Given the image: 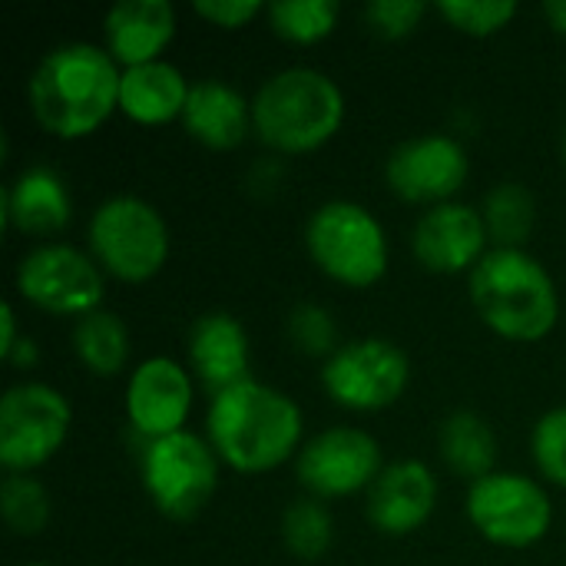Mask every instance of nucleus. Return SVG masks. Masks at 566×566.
I'll return each instance as SVG.
<instances>
[{"label":"nucleus","instance_id":"obj_29","mask_svg":"<svg viewBox=\"0 0 566 566\" xmlns=\"http://www.w3.org/2000/svg\"><path fill=\"white\" fill-rule=\"evenodd\" d=\"M289 338L295 342L298 352H305L312 358H325V361L342 348L338 325H335L332 312L322 308V305H312V302L292 308V315H289Z\"/></svg>","mask_w":566,"mask_h":566},{"label":"nucleus","instance_id":"obj_19","mask_svg":"<svg viewBox=\"0 0 566 566\" xmlns=\"http://www.w3.org/2000/svg\"><path fill=\"white\" fill-rule=\"evenodd\" d=\"M182 126L206 149H235L252 133V99L226 80H199L189 90Z\"/></svg>","mask_w":566,"mask_h":566},{"label":"nucleus","instance_id":"obj_9","mask_svg":"<svg viewBox=\"0 0 566 566\" xmlns=\"http://www.w3.org/2000/svg\"><path fill=\"white\" fill-rule=\"evenodd\" d=\"M13 285L23 302L63 318H83L103 308L106 292L96 259L66 242H43L30 249L17 262Z\"/></svg>","mask_w":566,"mask_h":566},{"label":"nucleus","instance_id":"obj_5","mask_svg":"<svg viewBox=\"0 0 566 566\" xmlns=\"http://www.w3.org/2000/svg\"><path fill=\"white\" fill-rule=\"evenodd\" d=\"M305 249L328 279L348 289H371L381 282L391 259L385 226L352 199H332L312 212Z\"/></svg>","mask_w":566,"mask_h":566},{"label":"nucleus","instance_id":"obj_14","mask_svg":"<svg viewBox=\"0 0 566 566\" xmlns=\"http://www.w3.org/2000/svg\"><path fill=\"white\" fill-rule=\"evenodd\" d=\"M192 411V375L166 355L146 358L126 381V421L146 441L186 431Z\"/></svg>","mask_w":566,"mask_h":566},{"label":"nucleus","instance_id":"obj_4","mask_svg":"<svg viewBox=\"0 0 566 566\" xmlns=\"http://www.w3.org/2000/svg\"><path fill=\"white\" fill-rule=\"evenodd\" d=\"M345 123L342 86L315 66L272 73L252 96V133L275 153L322 149Z\"/></svg>","mask_w":566,"mask_h":566},{"label":"nucleus","instance_id":"obj_27","mask_svg":"<svg viewBox=\"0 0 566 566\" xmlns=\"http://www.w3.org/2000/svg\"><path fill=\"white\" fill-rule=\"evenodd\" d=\"M0 514H3V524L13 534L36 537L46 527L50 514H53L50 494L30 474H7L3 484H0Z\"/></svg>","mask_w":566,"mask_h":566},{"label":"nucleus","instance_id":"obj_16","mask_svg":"<svg viewBox=\"0 0 566 566\" xmlns=\"http://www.w3.org/2000/svg\"><path fill=\"white\" fill-rule=\"evenodd\" d=\"M438 507V478L424 461L388 464L368 488L365 514L385 537H408L421 531Z\"/></svg>","mask_w":566,"mask_h":566},{"label":"nucleus","instance_id":"obj_8","mask_svg":"<svg viewBox=\"0 0 566 566\" xmlns=\"http://www.w3.org/2000/svg\"><path fill=\"white\" fill-rule=\"evenodd\" d=\"M471 527L511 551L534 547L547 537L554 524V501L551 494L527 474L517 471H494L468 488L464 501Z\"/></svg>","mask_w":566,"mask_h":566},{"label":"nucleus","instance_id":"obj_36","mask_svg":"<svg viewBox=\"0 0 566 566\" xmlns=\"http://www.w3.org/2000/svg\"><path fill=\"white\" fill-rule=\"evenodd\" d=\"M560 149H564V163H566V129H564V146H560Z\"/></svg>","mask_w":566,"mask_h":566},{"label":"nucleus","instance_id":"obj_15","mask_svg":"<svg viewBox=\"0 0 566 566\" xmlns=\"http://www.w3.org/2000/svg\"><path fill=\"white\" fill-rule=\"evenodd\" d=\"M488 242L491 235L481 209L458 199L428 209L411 232L415 259L438 275H461V272L471 275L478 262L491 252Z\"/></svg>","mask_w":566,"mask_h":566},{"label":"nucleus","instance_id":"obj_1","mask_svg":"<svg viewBox=\"0 0 566 566\" xmlns=\"http://www.w3.org/2000/svg\"><path fill=\"white\" fill-rule=\"evenodd\" d=\"M123 66L99 43H60L30 76V109L56 139L93 136L119 109Z\"/></svg>","mask_w":566,"mask_h":566},{"label":"nucleus","instance_id":"obj_37","mask_svg":"<svg viewBox=\"0 0 566 566\" xmlns=\"http://www.w3.org/2000/svg\"><path fill=\"white\" fill-rule=\"evenodd\" d=\"M27 566H50V564H27Z\"/></svg>","mask_w":566,"mask_h":566},{"label":"nucleus","instance_id":"obj_32","mask_svg":"<svg viewBox=\"0 0 566 566\" xmlns=\"http://www.w3.org/2000/svg\"><path fill=\"white\" fill-rule=\"evenodd\" d=\"M192 10L212 23V27H222V30H242L249 27L265 7L259 0H196Z\"/></svg>","mask_w":566,"mask_h":566},{"label":"nucleus","instance_id":"obj_20","mask_svg":"<svg viewBox=\"0 0 566 566\" xmlns=\"http://www.w3.org/2000/svg\"><path fill=\"white\" fill-rule=\"evenodd\" d=\"M73 219L70 189L63 179L46 169L33 166L23 169L10 186H3V226L27 232V235H53L63 232Z\"/></svg>","mask_w":566,"mask_h":566},{"label":"nucleus","instance_id":"obj_31","mask_svg":"<svg viewBox=\"0 0 566 566\" xmlns=\"http://www.w3.org/2000/svg\"><path fill=\"white\" fill-rule=\"evenodd\" d=\"M424 13H428L424 0H371L365 7V20L371 23V30L388 40H401L415 33Z\"/></svg>","mask_w":566,"mask_h":566},{"label":"nucleus","instance_id":"obj_6","mask_svg":"<svg viewBox=\"0 0 566 566\" xmlns=\"http://www.w3.org/2000/svg\"><path fill=\"white\" fill-rule=\"evenodd\" d=\"M90 255L119 282H149L169 259V226L163 212L139 196H113L90 216Z\"/></svg>","mask_w":566,"mask_h":566},{"label":"nucleus","instance_id":"obj_3","mask_svg":"<svg viewBox=\"0 0 566 566\" xmlns=\"http://www.w3.org/2000/svg\"><path fill=\"white\" fill-rule=\"evenodd\" d=\"M481 322L507 342H541L557 328L560 292L554 275L524 249H491L468 275Z\"/></svg>","mask_w":566,"mask_h":566},{"label":"nucleus","instance_id":"obj_33","mask_svg":"<svg viewBox=\"0 0 566 566\" xmlns=\"http://www.w3.org/2000/svg\"><path fill=\"white\" fill-rule=\"evenodd\" d=\"M0 328H3V332H0V355L7 358V352L20 342V338H17V312H13L10 302L0 308Z\"/></svg>","mask_w":566,"mask_h":566},{"label":"nucleus","instance_id":"obj_10","mask_svg":"<svg viewBox=\"0 0 566 566\" xmlns=\"http://www.w3.org/2000/svg\"><path fill=\"white\" fill-rule=\"evenodd\" d=\"M73 424L70 401L43 385L23 381L0 398V464L7 474H30L43 468L66 441Z\"/></svg>","mask_w":566,"mask_h":566},{"label":"nucleus","instance_id":"obj_26","mask_svg":"<svg viewBox=\"0 0 566 566\" xmlns=\"http://www.w3.org/2000/svg\"><path fill=\"white\" fill-rule=\"evenodd\" d=\"M265 13L282 40L312 46L335 30L342 7L335 0H275L265 7Z\"/></svg>","mask_w":566,"mask_h":566},{"label":"nucleus","instance_id":"obj_30","mask_svg":"<svg viewBox=\"0 0 566 566\" xmlns=\"http://www.w3.org/2000/svg\"><path fill=\"white\" fill-rule=\"evenodd\" d=\"M531 454L537 471L566 491V408L547 411L531 434Z\"/></svg>","mask_w":566,"mask_h":566},{"label":"nucleus","instance_id":"obj_22","mask_svg":"<svg viewBox=\"0 0 566 566\" xmlns=\"http://www.w3.org/2000/svg\"><path fill=\"white\" fill-rule=\"evenodd\" d=\"M438 448L444 464L464 478V481H481L488 474H494L497 464V434L494 428L474 415V411H454L444 418L441 434H438Z\"/></svg>","mask_w":566,"mask_h":566},{"label":"nucleus","instance_id":"obj_7","mask_svg":"<svg viewBox=\"0 0 566 566\" xmlns=\"http://www.w3.org/2000/svg\"><path fill=\"white\" fill-rule=\"evenodd\" d=\"M219 454L209 438L176 431L159 441H146L143 488L159 514L172 521H192L219 488Z\"/></svg>","mask_w":566,"mask_h":566},{"label":"nucleus","instance_id":"obj_34","mask_svg":"<svg viewBox=\"0 0 566 566\" xmlns=\"http://www.w3.org/2000/svg\"><path fill=\"white\" fill-rule=\"evenodd\" d=\"M7 361H10V365H17V368H23V365H36V345L23 335V338L7 352Z\"/></svg>","mask_w":566,"mask_h":566},{"label":"nucleus","instance_id":"obj_11","mask_svg":"<svg viewBox=\"0 0 566 566\" xmlns=\"http://www.w3.org/2000/svg\"><path fill=\"white\" fill-rule=\"evenodd\" d=\"M411 381L408 355L388 338H355L345 342L322 365L325 395L348 411H385L391 408Z\"/></svg>","mask_w":566,"mask_h":566},{"label":"nucleus","instance_id":"obj_13","mask_svg":"<svg viewBox=\"0 0 566 566\" xmlns=\"http://www.w3.org/2000/svg\"><path fill=\"white\" fill-rule=\"evenodd\" d=\"M471 176L468 149L448 133H428L401 143L385 163L388 189L415 206H441L454 202Z\"/></svg>","mask_w":566,"mask_h":566},{"label":"nucleus","instance_id":"obj_25","mask_svg":"<svg viewBox=\"0 0 566 566\" xmlns=\"http://www.w3.org/2000/svg\"><path fill=\"white\" fill-rule=\"evenodd\" d=\"M335 524L328 507L318 497H305L285 507L282 514V544L295 560H322L332 551Z\"/></svg>","mask_w":566,"mask_h":566},{"label":"nucleus","instance_id":"obj_35","mask_svg":"<svg viewBox=\"0 0 566 566\" xmlns=\"http://www.w3.org/2000/svg\"><path fill=\"white\" fill-rule=\"evenodd\" d=\"M544 17H547V23H551L557 33H564L566 36V0H547V3H544Z\"/></svg>","mask_w":566,"mask_h":566},{"label":"nucleus","instance_id":"obj_18","mask_svg":"<svg viewBox=\"0 0 566 566\" xmlns=\"http://www.w3.org/2000/svg\"><path fill=\"white\" fill-rule=\"evenodd\" d=\"M172 36L176 10L169 0H119L103 17V46L123 70L163 60Z\"/></svg>","mask_w":566,"mask_h":566},{"label":"nucleus","instance_id":"obj_2","mask_svg":"<svg viewBox=\"0 0 566 566\" xmlns=\"http://www.w3.org/2000/svg\"><path fill=\"white\" fill-rule=\"evenodd\" d=\"M302 408L279 388L239 381L209 401L206 438L219 461L239 474H265L282 468L302 444Z\"/></svg>","mask_w":566,"mask_h":566},{"label":"nucleus","instance_id":"obj_28","mask_svg":"<svg viewBox=\"0 0 566 566\" xmlns=\"http://www.w3.org/2000/svg\"><path fill=\"white\" fill-rule=\"evenodd\" d=\"M434 10L468 36H494L521 13L514 0H441Z\"/></svg>","mask_w":566,"mask_h":566},{"label":"nucleus","instance_id":"obj_23","mask_svg":"<svg viewBox=\"0 0 566 566\" xmlns=\"http://www.w3.org/2000/svg\"><path fill=\"white\" fill-rule=\"evenodd\" d=\"M70 342L83 368L96 378H116L129 361V328L109 308H96L76 318Z\"/></svg>","mask_w":566,"mask_h":566},{"label":"nucleus","instance_id":"obj_21","mask_svg":"<svg viewBox=\"0 0 566 566\" xmlns=\"http://www.w3.org/2000/svg\"><path fill=\"white\" fill-rule=\"evenodd\" d=\"M189 90L192 83H186L182 70L166 60L129 66L119 80V113L139 126H163L182 119Z\"/></svg>","mask_w":566,"mask_h":566},{"label":"nucleus","instance_id":"obj_24","mask_svg":"<svg viewBox=\"0 0 566 566\" xmlns=\"http://www.w3.org/2000/svg\"><path fill=\"white\" fill-rule=\"evenodd\" d=\"M484 226L488 235L497 242V249H521L524 239L534 229L537 219V202L527 186L521 182H501L488 192L484 199Z\"/></svg>","mask_w":566,"mask_h":566},{"label":"nucleus","instance_id":"obj_17","mask_svg":"<svg viewBox=\"0 0 566 566\" xmlns=\"http://www.w3.org/2000/svg\"><path fill=\"white\" fill-rule=\"evenodd\" d=\"M249 335L229 312H206L189 328V365L206 395H222L249 381Z\"/></svg>","mask_w":566,"mask_h":566},{"label":"nucleus","instance_id":"obj_12","mask_svg":"<svg viewBox=\"0 0 566 566\" xmlns=\"http://www.w3.org/2000/svg\"><path fill=\"white\" fill-rule=\"evenodd\" d=\"M381 471L385 461L378 438L348 424L315 434L295 458V474L302 488L318 501L361 494L378 481Z\"/></svg>","mask_w":566,"mask_h":566}]
</instances>
